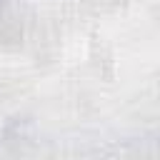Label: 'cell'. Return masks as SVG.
<instances>
[]
</instances>
